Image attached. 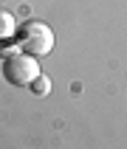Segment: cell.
<instances>
[{"label":"cell","mask_w":127,"mask_h":149,"mask_svg":"<svg viewBox=\"0 0 127 149\" xmlns=\"http://www.w3.org/2000/svg\"><path fill=\"white\" fill-rule=\"evenodd\" d=\"M17 45L28 56H45L54 48V31L40 20H28V23L17 25Z\"/></svg>","instance_id":"1"},{"label":"cell","mask_w":127,"mask_h":149,"mask_svg":"<svg viewBox=\"0 0 127 149\" xmlns=\"http://www.w3.org/2000/svg\"><path fill=\"white\" fill-rule=\"evenodd\" d=\"M40 65H37V56H28V54H11V56L3 59V79L14 87H28V84L40 76Z\"/></svg>","instance_id":"2"},{"label":"cell","mask_w":127,"mask_h":149,"mask_svg":"<svg viewBox=\"0 0 127 149\" xmlns=\"http://www.w3.org/2000/svg\"><path fill=\"white\" fill-rule=\"evenodd\" d=\"M17 34V20L14 14H8L0 8V40H8V37H14Z\"/></svg>","instance_id":"3"},{"label":"cell","mask_w":127,"mask_h":149,"mask_svg":"<svg viewBox=\"0 0 127 149\" xmlns=\"http://www.w3.org/2000/svg\"><path fill=\"white\" fill-rule=\"evenodd\" d=\"M28 87H31V93H34V96H45V93H48L51 90V82H48V79H45V76H37V79H34V82L31 84H28Z\"/></svg>","instance_id":"4"},{"label":"cell","mask_w":127,"mask_h":149,"mask_svg":"<svg viewBox=\"0 0 127 149\" xmlns=\"http://www.w3.org/2000/svg\"><path fill=\"white\" fill-rule=\"evenodd\" d=\"M11 54H20V45H8L6 40H0V56L6 59V56H11Z\"/></svg>","instance_id":"5"}]
</instances>
